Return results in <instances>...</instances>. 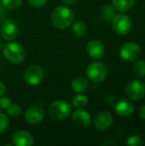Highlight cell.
Instances as JSON below:
<instances>
[{"instance_id": "obj_30", "label": "cell", "mask_w": 145, "mask_h": 146, "mask_svg": "<svg viewBox=\"0 0 145 146\" xmlns=\"http://www.w3.org/2000/svg\"><path fill=\"white\" fill-rule=\"evenodd\" d=\"M5 92V86L3 82L0 81V97H2Z\"/></svg>"}, {"instance_id": "obj_4", "label": "cell", "mask_w": 145, "mask_h": 146, "mask_svg": "<svg viewBox=\"0 0 145 146\" xmlns=\"http://www.w3.org/2000/svg\"><path fill=\"white\" fill-rule=\"evenodd\" d=\"M86 74L91 81L99 83L106 79L108 75V69L103 62H94L87 67Z\"/></svg>"}, {"instance_id": "obj_19", "label": "cell", "mask_w": 145, "mask_h": 146, "mask_svg": "<svg viewBox=\"0 0 145 146\" xmlns=\"http://www.w3.org/2000/svg\"><path fill=\"white\" fill-rule=\"evenodd\" d=\"M72 30H73V34L76 37H83L86 33L87 27L83 21H75L73 23Z\"/></svg>"}, {"instance_id": "obj_27", "label": "cell", "mask_w": 145, "mask_h": 146, "mask_svg": "<svg viewBox=\"0 0 145 146\" xmlns=\"http://www.w3.org/2000/svg\"><path fill=\"white\" fill-rule=\"evenodd\" d=\"M28 2V3L32 6V7H35V8H40V7H43L47 0H26Z\"/></svg>"}, {"instance_id": "obj_14", "label": "cell", "mask_w": 145, "mask_h": 146, "mask_svg": "<svg viewBox=\"0 0 145 146\" xmlns=\"http://www.w3.org/2000/svg\"><path fill=\"white\" fill-rule=\"evenodd\" d=\"M13 144L16 146H32L33 145V137L26 131H18L13 135Z\"/></svg>"}, {"instance_id": "obj_11", "label": "cell", "mask_w": 145, "mask_h": 146, "mask_svg": "<svg viewBox=\"0 0 145 146\" xmlns=\"http://www.w3.org/2000/svg\"><path fill=\"white\" fill-rule=\"evenodd\" d=\"M44 117V110L39 107H31L25 112V120L26 122L35 125L43 121Z\"/></svg>"}, {"instance_id": "obj_7", "label": "cell", "mask_w": 145, "mask_h": 146, "mask_svg": "<svg viewBox=\"0 0 145 146\" xmlns=\"http://www.w3.org/2000/svg\"><path fill=\"white\" fill-rule=\"evenodd\" d=\"M141 55V47L134 42L124 44L120 50L121 57L126 62H133Z\"/></svg>"}, {"instance_id": "obj_21", "label": "cell", "mask_w": 145, "mask_h": 146, "mask_svg": "<svg viewBox=\"0 0 145 146\" xmlns=\"http://www.w3.org/2000/svg\"><path fill=\"white\" fill-rule=\"evenodd\" d=\"M133 74L138 78H142L145 76V61L139 60L133 66Z\"/></svg>"}, {"instance_id": "obj_1", "label": "cell", "mask_w": 145, "mask_h": 146, "mask_svg": "<svg viewBox=\"0 0 145 146\" xmlns=\"http://www.w3.org/2000/svg\"><path fill=\"white\" fill-rule=\"evenodd\" d=\"M74 21V13L66 6H58L54 9L51 14V21L54 27L58 29L68 27Z\"/></svg>"}, {"instance_id": "obj_16", "label": "cell", "mask_w": 145, "mask_h": 146, "mask_svg": "<svg viewBox=\"0 0 145 146\" xmlns=\"http://www.w3.org/2000/svg\"><path fill=\"white\" fill-rule=\"evenodd\" d=\"M89 86L88 80L84 76H79L73 80L72 83V88L76 93H83L85 92Z\"/></svg>"}, {"instance_id": "obj_18", "label": "cell", "mask_w": 145, "mask_h": 146, "mask_svg": "<svg viewBox=\"0 0 145 146\" xmlns=\"http://www.w3.org/2000/svg\"><path fill=\"white\" fill-rule=\"evenodd\" d=\"M101 16L104 21H111L115 16V9L112 5H105L101 10Z\"/></svg>"}, {"instance_id": "obj_15", "label": "cell", "mask_w": 145, "mask_h": 146, "mask_svg": "<svg viewBox=\"0 0 145 146\" xmlns=\"http://www.w3.org/2000/svg\"><path fill=\"white\" fill-rule=\"evenodd\" d=\"M115 112L121 116H129L134 112L133 104L127 100H121L115 105Z\"/></svg>"}, {"instance_id": "obj_9", "label": "cell", "mask_w": 145, "mask_h": 146, "mask_svg": "<svg viewBox=\"0 0 145 146\" xmlns=\"http://www.w3.org/2000/svg\"><path fill=\"white\" fill-rule=\"evenodd\" d=\"M112 26L115 33L121 35L126 34L129 33L132 27L131 19L126 15H117L112 20Z\"/></svg>"}, {"instance_id": "obj_32", "label": "cell", "mask_w": 145, "mask_h": 146, "mask_svg": "<svg viewBox=\"0 0 145 146\" xmlns=\"http://www.w3.org/2000/svg\"><path fill=\"white\" fill-rule=\"evenodd\" d=\"M103 145H116V142H115V141H113V140H112V141L109 140L108 142L106 141Z\"/></svg>"}, {"instance_id": "obj_5", "label": "cell", "mask_w": 145, "mask_h": 146, "mask_svg": "<svg viewBox=\"0 0 145 146\" xmlns=\"http://www.w3.org/2000/svg\"><path fill=\"white\" fill-rule=\"evenodd\" d=\"M18 33V26L16 22L11 19L2 18L0 19V35L7 41L15 39Z\"/></svg>"}, {"instance_id": "obj_23", "label": "cell", "mask_w": 145, "mask_h": 146, "mask_svg": "<svg viewBox=\"0 0 145 146\" xmlns=\"http://www.w3.org/2000/svg\"><path fill=\"white\" fill-rule=\"evenodd\" d=\"M22 0H2V3L8 10H14L21 5Z\"/></svg>"}, {"instance_id": "obj_26", "label": "cell", "mask_w": 145, "mask_h": 146, "mask_svg": "<svg viewBox=\"0 0 145 146\" xmlns=\"http://www.w3.org/2000/svg\"><path fill=\"white\" fill-rule=\"evenodd\" d=\"M12 104L11 100L6 97H0V109L6 110Z\"/></svg>"}, {"instance_id": "obj_20", "label": "cell", "mask_w": 145, "mask_h": 146, "mask_svg": "<svg viewBox=\"0 0 145 146\" xmlns=\"http://www.w3.org/2000/svg\"><path fill=\"white\" fill-rule=\"evenodd\" d=\"M87 104H88V98L85 95H84V94L76 95L73 98V105L75 108L81 109V108L86 106Z\"/></svg>"}, {"instance_id": "obj_33", "label": "cell", "mask_w": 145, "mask_h": 146, "mask_svg": "<svg viewBox=\"0 0 145 146\" xmlns=\"http://www.w3.org/2000/svg\"><path fill=\"white\" fill-rule=\"evenodd\" d=\"M3 42L2 38H0V50L3 49Z\"/></svg>"}, {"instance_id": "obj_29", "label": "cell", "mask_w": 145, "mask_h": 146, "mask_svg": "<svg viewBox=\"0 0 145 146\" xmlns=\"http://www.w3.org/2000/svg\"><path fill=\"white\" fill-rule=\"evenodd\" d=\"M139 116L145 121V104H144L139 110Z\"/></svg>"}, {"instance_id": "obj_3", "label": "cell", "mask_w": 145, "mask_h": 146, "mask_svg": "<svg viewBox=\"0 0 145 146\" xmlns=\"http://www.w3.org/2000/svg\"><path fill=\"white\" fill-rule=\"evenodd\" d=\"M3 56L9 62L18 64L24 61L26 51L24 48L18 43H9L3 47Z\"/></svg>"}, {"instance_id": "obj_13", "label": "cell", "mask_w": 145, "mask_h": 146, "mask_svg": "<svg viewBox=\"0 0 145 146\" xmlns=\"http://www.w3.org/2000/svg\"><path fill=\"white\" fill-rule=\"evenodd\" d=\"M87 54L93 59H100L104 55V46L101 41L94 39L90 41L86 46Z\"/></svg>"}, {"instance_id": "obj_25", "label": "cell", "mask_w": 145, "mask_h": 146, "mask_svg": "<svg viewBox=\"0 0 145 146\" xmlns=\"http://www.w3.org/2000/svg\"><path fill=\"white\" fill-rule=\"evenodd\" d=\"M9 119L3 113L0 112V134L3 133L9 127Z\"/></svg>"}, {"instance_id": "obj_12", "label": "cell", "mask_w": 145, "mask_h": 146, "mask_svg": "<svg viewBox=\"0 0 145 146\" xmlns=\"http://www.w3.org/2000/svg\"><path fill=\"white\" fill-rule=\"evenodd\" d=\"M72 118L73 123L82 128L88 127L91 123V117L90 114L86 110L81 109L75 110L72 115Z\"/></svg>"}, {"instance_id": "obj_24", "label": "cell", "mask_w": 145, "mask_h": 146, "mask_svg": "<svg viewBox=\"0 0 145 146\" xmlns=\"http://www.w3.org/2000/svg\"><path fill=\"white\" fill-rule=\"evenodd\" d=\"M126 145L129 146H143L144 145V140L139 136H131L126 140Z\"/></svg>"}, {"instance_id": "obj_31", "label": "cell", "mask_w": 145, "mask_h": 146, "mask_svg": "<svg viewBox=\"0 0 145 146\" xmlns=\"http://www.w3.org/2000/svg\"><path fill=\"white\" fill-rule=\"evenodd\" d=\"M63 3H67V4H73V3H76L78 0H62Z\"/></svg>"}, {"instance_id": "obj_17", "label": "cell", "mask_w": 145, "mask_h": 146, "mask_svg": "<svg viewBox=\"0 0 145 146\" xmlns=\"http://www.w3.org/2000/svg\"><path fill=\"white\" fill-rule=\"evenodd\" d=\"M112 3L117 11L126 12L134 6L135 0H112Z\"/></svg>"}, {"instance_id": "obj_2", "label": "cell", "mask_w": 145, "mask_h": 146, "mask_svg": "<svg viewBox=\"0 0 145 146\" xmlns=\"http://www.w3.org/2000/svg\"><path fill=\"white\" fill-rule=\"evenodd\" d=\"M50 116L56 121H64L69 117L72 112V107L67 101L56 100L50 104L48 108Z\"/></svg>"}, {"instance_id": "obj_8", "label": "cell", "mask_w": 145, "mask_h": 146, "mask_svg": "<svg viewBox=\"0 0 145 146\" xmlns=\"http://www.w3.org/2000/svg\"><path fill=\"white\" fill-rule=\"evenodd\" d=\"M126 93L127 98L131 100L139 101L144 97L145 84L138 80H132L126 86Z\"/></svg>"}, {"instance_id": "obj_22", "label": "cell", "mask_w": 145, "mask_h": 146, "mask_svg": "<svg viewBox=\"0 0 145 146\" xmlns=\"http://www.w3.org/2000/svg\"><path fill=\"white\" fill-rule=\"evenodd\" d=\"M21 111H22V110H21V106H20L18 104H11L6 109L7 114H8L9 115H10V116H15V117L21 115Z\"/></svg>"}, {"instance_id": "obj_10", "label": "cell", "mask_w": 145, "mask_h": 146, "mask_svg": "<svg viewBox=\"0 0 145 146\" xmlns=\"http://www.w3.org/2000/svg\"><path fill=\"white\" fill-rule=\"evenodd\" d=\"M94 123H95V127L98 130L100 131L107 130L113 124V116L110 113L107 111L99 112L95 117Z\"/></svg>"}, {"instance_id": "obj_6", "label": "cell", "mask_w": 145, "mask_h": 146, "mask_svg": "<svg viewBox=\"0 0 145 146\" xmlns=\"http://www.w3.org/2000/svg\"><path fill=\"white\" fill-rule=\"evenodd\" d=\"M44 76V70L38 65L29 66L24 73L25 81L26 82V84L32 86L39 85L42 82Z\"/></svg>"}, {"instance_id": "obj_28", "label": "cell", "mask_w": 145, "mask_h": 146, "mask_svg": "<svg viewBox=\"0 0 145 146\" xmlns=\"http://www.w3.org/2000/svg\"><path fill=\"white\" fill-rule=\"evenodd\" d=\"M8 15V9L3 6L2 3H0V19L4 18Z\"/></svg>"}]
</instances>
